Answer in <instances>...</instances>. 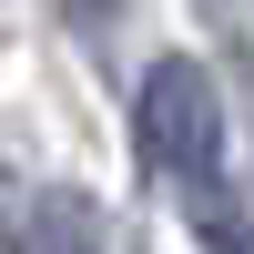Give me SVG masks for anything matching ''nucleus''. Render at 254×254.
<instances>
[{
    "instance_id": "1",
    "label": "nucleus",
    "mask_w": 254,
    "mask_h": 254,
    "mask_svg": "<svg viewBox=\"0 0 254 254\" xmlns=\"http://www.w3.org/2000/svg\"><path fill=\"white\" fill-rule=\"evenodd\" d=\"M132 142H142V163H153L183 203L214 193V183H224V102H214V71H203V61H183V51H163L153 71H142Z\"/></svg>"
},
{
    "instance_id": "2",
    "label": "nucleus",
    "mask_w": 254,
    "mask_h": 254,
    "mask_svg": "<svg viewBox=\"0 0 254 254\" xmlns=\"http://www.w3.org/2000/svg\"><path fill=\"white\" fill-rule=\"evenodd\" d=\"M20 254H102V234H92V214L71 193H41L31 224H20Z\"/></svg>"
},
{
    "instance_id": "3",
    "label": "nucleus",
    "mask_w": 254,
    "mask_h": 254,
    "mask_svg": "<svg viewBox=\"0 0 254 254\" xmlns=\"http://www.w3.org/2000/svg\"><path fill=\"white\" fill-rule=\"evenodd\" d=\"M183 214H193V234H203V254H254V224H244V203L224 193V183H214V193H193Z\"/></svg>"
},
{
    "instance_id": "4",
    "label": "nucleus",
    "mask_w": 254,
    "mask_h": 254,
    "mask_svg": "<svg viewBox=\"0 0 254 254\" xmlns=\"http://www.w3.org/2000/svg\"><path fill=\"white\" fill-rule=\"evenodd\" d=\"M92 10H102V0H92Z\"/></svg>"
}]
</instances>
